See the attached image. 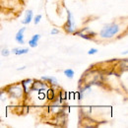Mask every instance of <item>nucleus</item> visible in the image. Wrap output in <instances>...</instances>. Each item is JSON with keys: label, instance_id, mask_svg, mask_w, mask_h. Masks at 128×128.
I'll use <instances>...</instances> for the list:
<instances>
[{"label": "nucleus", "instance_id": "f257e3e1", "mask_svg": "<svg viewBox=\"0 0 128 128\" xmlns=\"http://www.w3.org/2000/svg\"><path fill=\"white\" fill-rule=\"evenodd\" d=\"M119 31H120L119 25L115 22H112V23L104 25L98 32V36L102 38H112L114 36H116L119 32Z\"/></svg>", "mask_w": 128, "mask_h": 128}, {"label": "nucleus", "instance_id": "f03ea898", "mask_svg": "<svg viewBox=\"0 0 128 128\" xmlns=\"http://www.w3.org/2000/svg\"><path fill=\"white\" fill-rule=\"evenodd\" d=\"M66 11H67V21L64 24L63 29L64 31L66 32H68V34H73L75 32V26H76L75 21H74V17H73L72 13L68 9Z\"/></svg>", "mask_w": 128, "mask_h": 128}, {"label": "nucleus", "instance_id": "7ed1b4c3", "mask_svg": "<svg viewBox=\"0 0 128 128\" xmlns=\"http://www.w3.org/2000/svg\"><path fill=\"white\" fill-rule=\"evenodd\" d=\"M7 93L13 98H20L25 92L22 85H12L7 88Z\"/></svg>", "mask_w": 128, "mask_h": 128}, {"label": "nucleus", "instance_id": "20e7f679", "mask_svg": "<svg viewBox=\"0 0 128 128\" xmlns=\"http://www.w3.org/2000/svg\"><path fill=\"white\" fill-rule=\"evenodd\" d=\"M73 34L85 38V40H92L96 36V32L91 31L89 28H84V29H82V30L78 31V32H74Z\"/></svg>", "mask_w": 128, "mask_h": 128}, {"label": "nucleus", "instance_id": "39448f33", "mask_svg": "<svg viewBox=\"0 0 128 128\" xmlns=\"http://www.w3.org/2000/svg\"><path fill=\"white\" fill-rule=\"evenodd\" d=\"M26 31V28H21L18 32H17L16 36H15V40L20 44H25V40H24V32Z\"/></svg>", "mask_w": 128, "mask_h": 128}, {"label": "nucleus", "instance_id": "423d86ee", "mask_svg": "<svg viewBox=\"0 0 128 128\" xmlns=\"http://www.w3.org/2000/svg\"><path fill=\"white\" fill-rule=\"evenodd\" d=\"M40 38V34H34L31 40H29V46L30 48H36L38 46V40Z\"/></svg>", "mask_w": 128, "mask_h": 128}, {"label": "nucleus", "instance_id": "0eeeda50", "mask_svg": "<svg viewBox=\"0 0 128 128\" xmlns=\"http://www.w3.org/2000/svg\"><path fill=\"white\" fill-rule=\"evenodd\" d=\"M32 17H34L32 10H28V11L26 12V14H25L24 20L22 21V24H24V25H28V24H30V23L32 22Z\"/></svg>", "mask_w": 128, "mask_h": 128}, {"label": "nucleus", "instance_id": "6e6552de", "mask_svg": "<svg viewBox=\"0 0 128 128\" xmlns=\"http://www.w3.org/2000/svg\"><path fill=\"white\" fill-rule=\"evenodd\" d=\"M13 54L15 55H23V54H26L29 52V48H15L12 49L11 51Z\"/></svg>", "mask_w": 128, "mask_h": 128}, {"label": "nucleus", "instance_id": "1a4fd4ad", "mask_svg": "<svg viewBox=\"0 0 128 128\" xmlns=\"http://www.w3.org/2000/svg\"><path fill=\"white\" fill-rule=\"evenodd\" d=\"M42 81H44V82H46L48 84H50V85H53V86H57L58 85V82L56 80V78H54V77H48V76H42V78H40Z\"/></svg>", "mask_w": 128, "mask_h": 128}, {"label": "nucleus", "instance_id": "9d476101", "mask_svg": "<svg viewBox=\"0 0 128 128\" xmlns=\"http://www.w3.org/2000/svg\"><path fill=\"white\" fill-rule=\"evenodd\" d=\"M63 73H64V75H65L67 78H69V79H72V78L74 77V74H75L74 70H73V69H70V68L65 69Z\"/></svg>", "mask_w": 128, "mask_h": 128}, {"label": "nucleus", "instance_id": "9b49d317", "mask_svg": "<svg viewBox=\"0 0 128 128\" xmlns=\"http://www.w3.org/2000/svg\"><path fill=\"white\" fill-rule=\"evenodd\" d=\"M10 53H11V51L6 48H2V50H1V55H2V56H8Z\"/></svg>", "mask_w": 128, "mask_h": 128}, {"label": "nucleus", "instance_id": "f8f14e48", "mask_svg": "<svg viewBox=\"0 0 128 128\" xmlns=\"http://www.w3.org/2000/svg\"><path fill=\"white\" fill-rule=\"evenodd\" d=\"M42 18V16L40 14H38V15H36V16L34 17V25H38V24L40 22Z\"/></svg>", "mask_w": 128, "mask_h": 128}, {"label": "nucleus", "instance_id": "ddd939ff", "mask_svg": "<svg viewBox=\"0 0 128 128\" xmlns=\"http://www.w3.org/2000/svg\"><path fill=\"white\" fill-rule=\"evenodd\" d=\"M96 52H98V49L96 48H91V49H89L88 54L89 55H92V54H96Z\"/></svg>", "mask_w": 128, "mask_h": 128}, {"label": "nucleus", "instance_id": "4468645a", "mask_svg": "<svg viewBox=\"0 0 128 128\" xmlns=\"http://www.w3.org/2000/svg\"><path fill=\"white\" fill-rule=\"evenodd\" d=\"M50 34H59V31H58L57 29H52Z\"/></svg>", "mask_w": 128, "mask_h": 128}, {"label": "nucleus", "instance_id": "2eb2a0df", "mask_svg": "<svg viewBox=\"0 0 128 128\" xmlns=\"http://www.w3.org/2000/svg\"><path fill=\"white\" fill-rule=\"evenodd\" d=\"M25 68H26V66H23V67H20V68H18L17 70H18V71H20V70H24Z\"/></svg>", "mask_w": 128, "mask_h": 128}]
</instances>
